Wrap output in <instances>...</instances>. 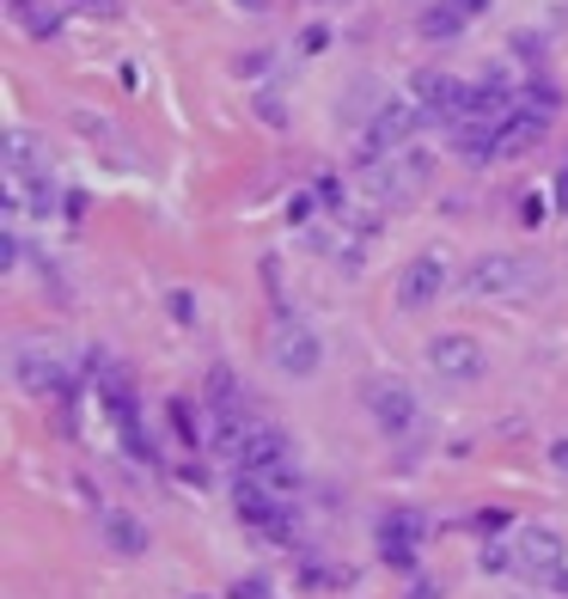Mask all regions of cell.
I'll return each mask as SVG.
<instances>
[{
	"label": "cell",
	"mask_w": 568,
	"mask_h": 599,
	"mask_svg": "<svg viewBox=\"0 0 568 599\" xmlns=\"http://www.w3.org/2000/svg\"><path fill=\"white\" fill-rule=\"evenodd\" d=\"M7 368H13V385H19V392H32V398H68V404H80V392H86V380H80V373H68L62 361L49 355V343H37V337H13Z\"/></svg>",
	"instance_id": "cell-1"
},
{
	"label": "cell",
	"mask_w": 568,
	"mask_h": 599,
	"mask_svg": "<svg viewBox=\"0 0 568 599\" xmlns=\"http://www.w3.org/2000/svg\"><path fill=\"white\" fill-rule=\"evenodd\" d=\"M269 361H276L288 380H306V373H318V361H324L318 331H312L306 319H293V312H276V331H269Z\"/></svg>",
	"instance_id": "cell-2"
},
{
	"label": "cell",
	"mask_w": 568,
	"mask_h": 599,
	"mask_svg": "<svg viewBox=\"0 0 568 599\" xmlns=\"http://www.w3.org/2000/svg\"><path fill=\"white\" fill-rule=\"evenodd\" d=\"M428 178H434V159L422 154V147H398L391 159H379V166L367 171V190L385 202V208H398V202H410Z\"/></svg>",
	"instance_id": "cell-3"
},
{
	"label": "cell",
	"mask_w": 568,
	"mask_h": 599,
	"mask_svg": "<svg viewBox=\"0 0 568 599\" xmlns=\"http://www.w3.org/2000/svg\"><path fill=\"white\" fill-rule=\"evenodd\" d=\"M361 404H367V416L379 422L385 434H391V441L415 429V392L398 380V373H379V380H367V385H361Z\"/></svg>",
	"instance_id": "cell-4"
},
{
	"label": "cell",
	"mask_w": 568,
	"mask_h": 599,
	"mask_svg": "<svg viewBox=\"0 0 568 599\" xmlns=\"http://www.w3.org/2000/svg\"><path fill=\"white\" fill-rule=\"evenodd\" d=\"M525 281H532V269H525L520 257H507V251H490V257H471V263H464L459 288L471 293V300H501V293H520Z\"/></svg>",
	"instance_id": "cell-5"
},
{
	"label": "cell",
	"mask_w": 568,
	"mask_h": 599,
	"mask_svg": "<svg viewBox=\"0 0 568 599\" xmlns=\"http://www.w3.org/2000/svg\"><path fill=\"white\" fill-rule=\"evenodd\" d=\"M422 538H428V520H422L415 507H391L379 520V556L398 568V575H415V544H422Z\"/></svg>",
	"instance_id": "cell-6"
},
{
	"label": "cell",
	"mask_w": 568,
	"mask_h": 599,
	"mask_svg": "<svg viewBox=\"0 0 568 599\" xmlns=\"http://www.w3.org/2000/svg\"><path fill=\"white\" fill-rule=\"evenodd\" d=\"M568 563V538L556 532V526H520L513 532V568L520 575H551V568H563Z\"/></svg>",
	"instance_id": "cell-7"
},
{
	"label": "cell",
	"mask_w": 568,
	"mask_h": 599,
	"mask_svg": "<svg viewBox=\"0 0 568 599\" xmlns=\"http://www.w3.org/2000/svg\"><path fill=\"white\" fill-rule=\"evenodd\" d=\"M428 368L440 373V380H483V373H490V361H483V349H476L471 337L446 331V337L428 343Z\"/></svg>",
	"instance_id": "cell-8"
},
{
	"label": "cell",
	"mask_w": 568,
	"mask_h": 599,
	"mask_svg": "<svg viewBox=\"0 0 568 599\" xmlns=\"http://www.w3.org/2000/svg\"><path fill=\"white\" fill-rule=\"evenodd\" d=\"M440 288H446V263L428 251V257L403 263V276H398V307H403V312H422V307H434V300H440Z\"/></svg>",
	"instance_id": "cell-9"
},
{
	"label": "cell",
	"mask_w": 568,
	"mask_h": 599,
	"mask_svg": "<svg viewBox=\"0 0 568 599\" xmlns=\"http://www.w3.org/2000/svg\"><path fill=\"white\" fill-rule=\"evenodd\" d=\"M459 93H464V80L440 74V68H422V74L410 80V98L428 110V123H452V117H459Z\"/></svg>",
	"instance_id": "cell-10"
},
{
	"label": "cell",
	"mask_w": 568,
	"mask_h": 599,
	"mask_svg": "<svg viewBox=\"0 0 568 599\" xmlns=\"http://www.w3.org/2000/svg\"><path fill=\"white\" fill-rule=\"evenodd\" d=\"M422 123H428V110L415 105V98H379V110L367 117V129L385 141V147H403Z\"/></svg>",
	"instance_id": "cell-11"
},
{
	"label": "cell",
	"mask_w": 568,
	"mask_h": 599,
	"mask_svg": "<svg viewBox=\"0 0 568 599\" xmlns=\"http://www.w3.org/2000/svg\"><path fill=\"white\" fill-rule=\"evenodd\" d=\"M281 465H293V441H288L281 429H263V422H251V441H245V453H239V471L269 477V471H281Z\"/></svg>",
	"instance_id": "cell-12"
},
{
	"label": "cell",
	"mask_w": 568,
	"mask_h": 599,
	"mask_svg": "<svg viewBox=\"0 0 568 599\" xmlns=\"http://www.w3.org/2000/svg\"><path fill=\"white\" fill-rule=\"evenodd\" d=\"M544 129H551V117H544V110L513 105L501 123H495V141H501V154H532L537 141H544Z\"/></svg>",
	"instance_id": "cell-13"
},
{
	"label": "cell",
	"mask_w": 568,
	"mask_h": 599,
	"mask_svg": "<svg viewBox=\"0 0 568 599\" xmlns=\"http://www.w3.org/2000/svg\"><path fill=\"white\" fill-rule=\"evenodd\" d=\"M452 154H459L464 166H490V159H501L495 123H452Z\"/></svg>",
	"instance_id": "cell-14"
},
{
	"label": "cell",
	"mask_w": 568,
	"mask_h": 599,
	"mask_svg": "<svg viewBox=\"0 0 568 599\" xmlns=\"http://www.w3.org/2000/svg\"><path fill=\"white\" fill-rule=\"evenodd\" d=\"M105 544H110L117 556H141L147 544H154V538H147V526H141L135 514H123V507H110V514H105Z\"/></svg>",
	"instance_id": "cell-15"
},
{
	"label": "cell",
	"mask_w": 568,
	"mask_h": 599,
	"mask_svg": "<svg viewBox=\"0 0 568 599\" xmlns=\"http://www.w3.org/2000/svg\"><path fill=\"white\" fill-rule=\"evenodd\" d=\"M7 13H13V25H25L37 44H56V37H62V19L49 13L44 0H7Z\"/></svg>",
	"instance_id": "cell-16"
},
{
	"label": "cell",
	"mask_w": 568,
	"mask_h": 599,
	"mask_svg": "<svg viewBox=\"0 0 568 599\" xmlns=\"http://www.w3.org/2000/svg\"><path fill=\"white\" fill-rule=\"evenodd\" d=\"M464 25H471V19H464L459 7H452V0H434V7H422V19H415V32H422V37H434V44L459 37Z\"/></svg>",
	"instance_id": "cell-17"
},
{
	"label": "cell",
	"mask_w": 568,
	"mask_h": 599,
	"mask_svg": "<svg viewBox=\"0 0 568 599\" xmlns=\"http://www.w3.org/2000/svg\"><path fill=\"white\" fill-rule=\"evenodd\" d=\"M7 171H13V178H37V171H44V154H37V135H7Z\"/></svg>",
	"instance_id": "cell-18"
},
{
	"label": "cell",
	"mask_w": 568,
	"mask_h": 599,
	"mask_svg": "<svg viewBox=\"0 0 568 599\" xmlns=\"http://www.w3.org/2000/svg\"><path fill=\"white\" fill-rule=\"evenodd\" d=\"M208 410H245V392H239L232 368H208Z\"/></svg>",
	"instance_id": "cell-19"
},
{
	"label": "cell",
	"mask_w": 568,
	"mask_h": 599,
	"mask_svg": "<svg viewBox=\"0 0 568 599\" xmlns=\"http://www.w3.org/2000/svg\"><path fill=\"white\" fill-rule=\"evenodd\" d=\"M166 416H171V429H178V446H190V453H196V446H208V434H202L196 410H190L184 398H171V404H166Z\"/></svg>",
	"instance_id": "cell-20"
},
{
	"label": "cell",
	"mask_w": 568,
	"mask_h": 599,
	"mask_svg": "<svg viewBox=\"0 0 568 599\" xmlns=\"http://www.w3.org/2000/svg\"><path fill=\"white\" fill-rule=\"evenodd\" d=\"M300 587H312V594H318V587H349V568H330V563H300Z\"/></svg>",
	"instance_id": "cell-21"
},
{
	"label": "cell",
	"mask_w": 568,
	"mask_h": 599,
	"mask_svg": "<svg viewBox=\"0 0 568 599\" xmlns=\"http://www.w3.org/2000/svg\"><path fill=\"white\" fill-rule=\"evenodd\" d=\"M520 105H532V110H544V117H551V110L563 105V93H556L551 80H532V86L520 93Z\"/></svg>",
	"instance_id": "cell-22"
},
{
	"label": "cell",
	"mask_w": 568,
	"mask_h": 599,
	"mask_svg": "<svg viewBox=\"0 0 568 599\" xmlns=\"http://www.w3.org/2000/svg\"><path fill=\"white\" fill-rule=\"evenodd\" d=\"M312 196H318V208H330V215H342V202H349V196H342V184L330 178V171H324L318 184H312Z\"/></svg>",
	"instance_id": "cell-23"
},
{
	"label": "cell",
	"mask_w": 568,
	"mask_h": 599,
	"mask_svg": "<svg viewBox=\"0 0 568 599\" xmlns=\"http://www.w3.org/2000/svg\"><path fill=\"white\" fill-rule=\"evenodd\" d=\"M483 568H490V575H507V568H513V544H501V538L483 544Z\"/></svg>",
	"instance_id": "cell-24"
},
{
	"label": "cell",
	"mask_w": 568,
	"mask_h": 599,
	"mask_svg": "<svg viewBox=\"0 0 568 599\" xmlns=\"http://www.w3.org/2000/svg\"><path fill=\"white\" fill-rule=\"evenodd\" d=\"M166 312H171L178 324H196V300H190L184 288H171V293H166Z\"/></svg>",
	"instance_id": "cell-25"
},
{
	"label": "cell",
	"mask_w": 568,
	"mask_h": 599,
	"mask_svg": "<svg viewBox=\"0 0 568 599\" xmlns=\"http://www.w3.org/2000/svg\"><path fill=\"white\" fill-rule=\"evenodd\" d=\"M251 110H257V117H263V123H288V105H281V98L276 93H257V105H251Z\"/></svg>",
	"instance_id": "cell-26"
},
{
	"label": "cell",
	"mask_w": 568,
	"mask_h": 599,
	"mask_svg": "<svg viewBox=\"0 0 568 599\" xmlns=\"http://www.w3.org/2000/svg\"><path fill=\"white\" fill-rule=\"evenodd\" d=\"M227 599H269V582H263V575H245V582H232Z\"/></svg>",
	"instance_id": "cell-27"
},
{
	"label": "cell",
	"mask_w": 568,
	"mask_h": 599,
	"mask_svg": "<svg viewBox=\"0 0 568 599\" xmlns=\"http://www.w3.org/2000/svg\"><path fill=\"white\" fill-rule=\"evenodd\" d=\"M300 49H306V56L330 49V25H306V32H300Z\"/></svg>",
	"instance_id": "cell-28"
},
{
	"label": "cell",
	"mask_w": 568,
	"mask_h": 599,
	"mask_svg": "<svg viewBox=\"0 0 568 599\" xmlns=\"http://www.w3.org/2000/svg\"><path fill=\"white\" fill-rule=\"evenodd\" d=\"M403 599H440V582H434V575H410Z\"/></svg>",
	"instance_id": "cell-29"
},
{
	"label": "cell",
	"mask_w": 568,
	"mask_h": 599,
	"mask_svg": "<svg viewBox=\"0 0 568 599\" xmlns=\"http://www.w3.org/2000/svg\"><path fill=\"white\" fill-rule=\"evenodd\" d=\"M80 13H93V19H117L123 13V0H74Z\"/></svg>",
	"instance_id": "cell-30"
},
{
	"label": "cell",
	"mask_w": 568,
	"mask_h": 599,
	"mask_svg": "<svg viewBox=\"0 0 568 599\" xmlns=\"http://www.w3.org/2000/svg\"><path fill=\"white\" fill-rule=\"evenodd\" d=\"M507 526L513 520H507L501 507H483V514H476V532H507Z\"/></svg>",
	"instance_id": "cell-31"
},
{
	"label": "cell",
	"mask_w": 568,
	"mask_h": 599,
	"mask_svg": "<svg viewBox=\"0 0 568 599\" xmlns=\"http://www.w3.org/2000/svg\"><path fill=\"white\" fill-rule=\"evenodd\" d=\"M513 49H520V56H525V62H544V37H532V32H525V37H513Z\"/></svg>",
	"instance_id": "cell-32"
},
{
	"label": "cell",
	"mask_w": 568,
	"mask_h": 599,
	"mask_svg": "<svg viewBox=\"0 0 568 599\" xmlns=\"http://www.w3.org/2000/svg\"><path fill=\"white\" fill-rule=\"evenodd\" d=\"M62 215H68V220H80V215H86V190H68V202H62Z\"/></svg>",
	"instance_id": "cell-33"
},
{
	"label": "cell",
	"mask_w": 568,
	"mask_h": 599,
	"mask_svg": "<svg viewBox=\"0 0 568 599\" xmlns=\"http://www.w3.org/2000/svg\"><path fill=\"white\" fill-rule=\"evenodd\" d=\"M452 7H459L464 19H483V13H490V7H495V0H452Z\"/></svg>",
	"instance_id": "cell-34"
},
{
	"label": "cell",
	"mask_w": 568,
	"mask_h": 599,
	"mask_svg": "<svg viewBox=\"0 0 568 599\" xmlns=\"http://www.w3.org/2000/svg\"><path fill=\"white\" fill-rule=\"evenodd\" d=\"M544 587H551V594H563V599H568V563H563V568H551V575H544Z\"/></svg>",
	"instance_id": "cell-35"
},
{
	"label": "cell",
	"mask_w": 568,
	"mask_h": 599,
	"mask_svg": "<svg viewBox=\"0 0 568 599\" xmlns=\"http://www.w3.org/2000/svg\"><path fill=\"white\" fill-rule=\"evenodd\" d=\"M74 129H86V135H98V141H110V129L98 123V117H74Z\"/></svg>",
	"instance_id": "cell-36"
},
{
	"label": "cell",
	"mask_w": 568,
	"mask_h": 599,
	"mask_svg": "<svg viewBox=\"0 0 568 599\" xmlns=\"http://www.w3.org/2000/svg\"><path fill=\"white\" fill-rule=\"evenodd\" d=\"M551 465H556V471H568V441H551Z\"/></svg>",
	"instance_id": "cell-37"
},
{
	"label": "cell",
	"mask_w": 568,
	"mask_h": 599,
	"mask_svg": "<svg viewBox=\"0 0 568 599\" xmlns=\"http://www.w3.org/2000/svg\"><path fill=\"white\" fill-rule=\"evenodd\" d=\"M556 202H563V208H568V166L556 171Z\"/></svg>",
	"instance_id": "cell-38"
},
{
	"label": "cell",
	"mask_w": 568,
	"mask_h": 599,
	"mask_svg": "<svg viewBox=\"0 0 568 599\" xmlns=\"http://www.w3.org/2000/svg\"><path fill=\"white\" fill-rule=\"evenodd\" d=\"M239 7H245V13H269V0H239Z\"/></svg>",
	"instance_id": "cell-39"
},
{
	"label": "cell",
	"mask_w": 568,
	"mask_h": 599,
	"mask_svg": "<svg viewBox=\"0 0 568 599\" xmlns=\"http://www.w3.org/2000/svg\"><path fill=\"white\" fill-rule=\"evenodd\" d=\"M324 7H349V0H324Z\"/></svg>",
	"instance_id": "cell-40"
}]
</instances>
